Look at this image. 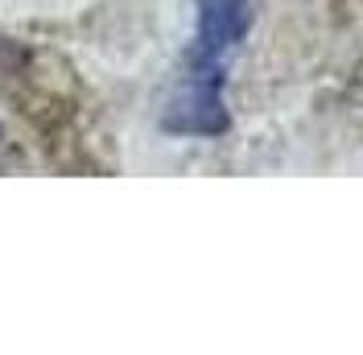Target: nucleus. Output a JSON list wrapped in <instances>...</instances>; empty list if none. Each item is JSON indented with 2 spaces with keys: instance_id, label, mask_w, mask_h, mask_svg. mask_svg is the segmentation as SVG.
<instances>
[{
  "instance_id": "nucleus-1",
  "label": "nucleus",
  "mask_w": 363,
  "mask_h": 355,
  "mask_svg": "<svg viewBox=\"0 0 363 355\" xmlns=\"http://www.w3.org/2000/svg\"><path fill=\"white\" fill-rule=\"evenodd\" d=\"M194 9L199 29L186 50L165 129L178 136H219L227 133V58L248 33L252 0H194Z\"/></svg>"
},
{
  "instance_id": "nucleus-2",
  "label": "nucleus",
  "mask_w": 363,
  "mask_h": 355,
  "mask_svg": "<svg viewBox=\"0 0 363 355\" xmlns=\"http://www.w3.org/2000/svg\"><path fill=\"white\" fill-rule=\"evenodd\" d=\"M0 141H4V133H0Z\"/></svg>"
}]
</instances>
